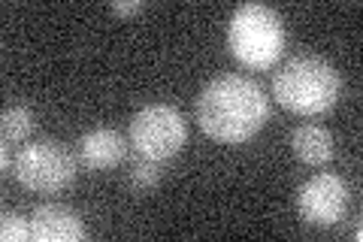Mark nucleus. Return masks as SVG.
Returning <instances> with one entry per match:
<instances>
[{"instance_id":"obj_1","label":"nucleus","mask_w":363,"mask_h":242,"mask_svg":"<svg viewBox=\"0 0 363 242\" xmlns=\"http://www.w3.org/2000/svg\"><path fill=\"white\" fill-rule=\"evenodd\" d=\"M269 119V100L255 79L224 73L215 76L197 97V124L218 143H245Z\"/></svg>"},{"instance_id":"obj_2","label":"nucleus","mask_w":363,"mask_h":242,"mask_svg":"<svg viewBox=\"0 0 363 242\" xmlns=\"http://www.w3.org/2000/svg\"><path fill=\"white\" fill-rule=\"evenodd\" d=\"M339 91H342V79H339L336 67L315 55L291 57L272 76V94H276V100L297 115L327 112L339 100Z\"/></svg>"},{"instance_id":"obj_3","label":"nucleus","mask_w":363,"mask_h":242,"mask_svg":"<svg viewBox=\"0 0 363 242\" xmlns=\"http://www.w3.org/2000/svg\"><path fill=\"white\" fill-rule=\"evenodd\" d=\"M227 45L240 64L252 70H269L285 52V25L276 9L264 4H242L227 25Z\"/></svg>"},{"instance_id":"obj_4","label":"nucleus","mask_w":363,"mask_h":242,"mask_svg":"<svg viewBox=\"0 0 363 242\" xmlns=\"http://www.w3.org/2000/svg\"><path fill=\"white\" fill-rule=\"evenodd\" d=\"M16 179L33 194H61L76 182V158L58 140H37L16 158Z\"/></svg>"},{"instance_id":"obj_5","label":"nucleus","mask_w":363,"mask_h":242,"mask_svg":"<svg viewBox=\"0 0 363 242\" xmlns=\"http://www.w3.org/2000/svg\"><path fill=\"white\" fill-rule=\"evenodd\" d=\"M188 140V124L182 112L167 103L143 106L130 121V145L140 158L149 160H169L182 152Z\"/></svg>"},{"instance_id":"obj_6","label":"nucleus","mask_w":363,"mask_h":242,"mask_svg":"<svg viewBox=\"0 0 363 242\" xmlns=\"http://www.w3.org/2000/svg\"><path fill=\"white\" fill-rule=\"evenodd\" d=\"M348 185L333 172H318L297 191V209L306 224L330 227L345 215Z\"/></svg>"},{"instance_id":"obj_7","label":"nucleus","mask_w":363,"mask_h":242,"mask_svg":"<svg viewBox=\"0 0 363 242\" xmlns=\"http://www.w3.org/2000/svg\"><path fill=\"white\" fill-rule=\"evenodd\" d=\"M85 221L73 209L58 203L37 206L30 215V239L37 242H79L85 239Z\"/></svg>"},{"instance_id":"obj_8","label":"nucleus","mask_w":363,"mask_h":242,"mask_svg":"<svg viewBox=\"0 0 363 242\" xmlns=\"http://www.w3.org/2000/svg\"><path fill=\"white\" fill-rule=\"evenodd\" d=\"M76 152H79V160L88 167V170H112L118 167L124 155H128V143L124 136L112 128H94L79 136L76 143Z\"/></svg>"},{"instance_id":"obj_9","label":"nucleus","mask_w":363,"mask_h":242,"mask_svg":"<svg viewBox=\"0 0 363 242\" xmlns=\"http://www.w3.org/2000/svg\"><path fill=\"white\" fill-rule=\"evenodd\" d=\"M291 148L309 167H327L333 160V136L321 124H300L291 133Z\"/></svg>"},{"instance_id":"obj_10","label":"nucleus","mask_w":363,"mask_h":242,"mask_svg":"<svg viewBox=\"0 0 363 242\" xmlns=\"http://www.w3.org/2000/svg\"><path fill=\"white\" fill-rule=\"evenodd\" d=\"M0 131H4V143L6 145L28 140L30 131H33V112L28 106H9V109H4Z\"/></svg>"},{"instance_id":"obj_11","label":"nucleus","mask_w":363,"mask_h":242,"mask_svg":"<svg viewBox=\"0 0 363 242\" xmlns=\"http://www.w3.org/2000/svg\"><path fill=\"white\" fill-rule=\"evenodd\" d=\"M161 179H164V167H161V160H149V158H143L140 164H133L130 170V188L133 191H152L161 185Z\"/></svg>"},{"instance_id":"obj_12","label":"nucleus","mask_w":363,"mask_h":242,"mask_svg":"<svg viewBox=\"0 0 363 242\" xmlns=\"http://www.w3.org/2000/svg\"><path fill=\"white\" fill-rule=\"evenodd\" d=\"M0 239L4 242H28L30 239V221L21 218L18 212H4L0 215Z\"/></svg>"},{"instance_id":"obj_13","label":"nucleus","mask_w":363,"mask_h":242,"mask_svg":"<svg viewBox=\"0 0 363 242\" xmlns=\"http://www.w3.org/2000/svg\"><path fill=\"white\" fill-rule=\"evenodd\" d=\"M112 9L121 16H130V13H140L143 9V0H128V4H112Z\"/></svg>"},{"instance_id":"obj_14","label":"nucleus","mask_w":363,"mask_h":242,"mask_svg":"<svg viewBox=\"0 0 363 242\" xmlns=\"http://www.w3.org/2000/svg\"><path fill=\"white\" fill-rule=\"evenodd\" d=\"M0 172L9 176V145L6 143H4V148H0Z\"/></svg>"}]
</instances>
